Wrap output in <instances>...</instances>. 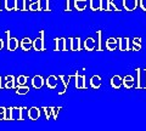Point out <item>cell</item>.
<instances>
[{
    "label": "cell",
    "mask_w": 146,
    "mask_h": 131,
    "mask_svg": "<svg viewBox=\"0 0 146 131\" xmlns=\"http://www.w3.org/2000/svg\"><path fill=\"white\" fill-rule=\"evenodd\" d=\"M5 109L6 108H0V120H3L5 117Z\"/></svg>",
    "instance_id": "obj_30"
},
{
    "label": "cell",
    "mask_w": 146,
    "mask_h": 131,
    "mask_svg": "<svg viewBox=\"0 0 146 131\" xmlns=\"http://www.w3.org/2000/svg\"><path fill=\"white\" fill-rule=\"evenodd\" d=\"M113 1H115V0H106V4H107V5H106V11L107 12H111V11L121 12L122 10H121L119 7H117V5Z\"/></svg>",
    "instance_id": "obj_14"
},
{
    "label": "cell",
    "mask_w": 146,
    "mask_h": 131,
    "mask_svg": "<svg viewBox=\"0 0 146 131\" xmlns=\"http://www.w3.org/2000/svg\"><path fill=\"white\" fill-rule=\"evenodd\" d=\"M43 11H45V12H51V9H50L49 0H45V7L43 9Z\"/></svg>",
    "instance_id": "obj_27"
},
{
    "label": "cell",
    "mask_w": 146,
    "mask_h": 131,
    "mask_svg": "<svg viewBox=\"0 0 146 131\" xmlns=\"http://www.w3.org/2000/svg\"><path fill=\"white\" fill-rule=\"evenodd\" d=\"M0 86H1V78H0Z\"/></svg>",
    "instance_id": "obj_34"
},
{
    "label": "cell",
    "mask_w": 146,
    "mask_h": 131,
    "mask_svg": "<svg viewBox=\"0 0 146 131\" xmlns=\"http://www.w3.org/2000/svg\"><path fill=\"white\" fill-rule=\"evenodd\" d=\"M27 92H28V88H21L17 91V93H27Z\"/></svg>",
    "instance_id": "obj_31"
},
{
    "label": "cell",
    "mask_w": 146,
    "mask_h": 131,
    "mask_svg": "<svg viewBox=\"0 0 146 131\" xmlns=\"http://www.w3.org/2000/svg\"><path fill=\"white\" fill-rule=\"evenodd\" d=\"M139 6L144 12H146V0H139Z\"/></svg>",
    "instance_id": "obj_26"
},
{
    "label": "cell",
    "mask_w": 146,
    "mask_h": 131,
    "mask_svg": "<svg viewBox=\"0 0 146 131\" xmlns=\"http://www.w3.org/2000/svg\"><path fill=\"white\" fill-rule=\"evenodd\" d=\"M138 70V78H139V88H146V68L145 69H136Z\"/></svg>",
    "instance_id": "obj_10"
},
{
    "label": "cell",
    "mask_w": 146,
    "mask_h": 131,
    "mask_svg": "<svg viewBox=\"0 0 146 131\" xmlns=\"http://www.w3.org/2000/svg\"><path fill=\"white\" fill-rule=\"evenodd\" d=\"M105 46H106L108 51H115L118 46V38H113V37L108 38L106 43H105Z\"/></svg>",
    "instance_id": "obj_9"
},
{
    "label": "cell",
    "mask_w": 146,
    "mask_h": 131,
    "mask_svg": "<svg viewBox=\"0 0 146 131\" xmlns=\"http://www.w3.org/2000/svg\"><path fill=\"white\" fill-rule=\"evenodd\" d=\"M44 37H45V30L42 29V30L39 32V37H36L33 40V49H34L35 51H45Z\"/></svg>",
    "instance_id": "obj_2"
},
{
    "label": "cell",
    "mask_w": 146,
    "mask_h": 131,
    "mask_svg": "<svg viewBox=\"0 0 146 131\" xmlns=\"http://www.w3.org/2000/svg\"><path fill=\"white\" fill-rule=\"evenodd\" d=\"M130 39L128 37H119L118 38V49L121 51H130Z\"/></svg>",
    "instance_id": "obj_5"
},
{
    "label": "cell",
    "mask_w": 146,
    "mask_h": 131,
    "mask_svg": "<svg viewBox=\"0 0 146 131\" xmlns=\"http://www.w3.org/2000/svg\"><path fill=\"white\" fill-rule=\"evenodd\" d=\"M46 83H48V86H49L50 89H54V88H56V76H55V75L49 76Z\"/></svg>",
    "instance_id": "obj_22"
},
{
    "label": "cell",
    "mask_w": 146,
    "mask_h": 131,
    "mask_svg": "<svg viewBox=\"0 0 146 131\" xmlns=\"http://www.w3.org/2000/svg\"><path fill=\"white\" fill-rule=\"evenodd\" d=\"M133 83H134V78L131 75H128L123 79V84H124L125 88H131L133 86Z\"/></svg>",
    "instance_id": "obj_19"
},
{
    "label": "cell",
    "mask_w": 146,
    "mask_h": 131,
    "mask_svg": "<svg viewBox=\"0 0 146 131\" xmlns=\"http://www.w3.org/2000/svg\"><path fill=\"white\" fill-rule=\"evenodd\" d=\"M122 83H123V80H122V78L119 75H115L113 78L111 79V85L113 88H116V89H118L122 85Z\"/></svg>",
    "instance_id": "obj_18"
},
{
    "label": "cell",
    "mask_w": 146,
    "mask_h": 131,
    "mask_svg": "<svg viewBox=\"0 0 146 131\" xmlns=\"http://www.w3.org/2000/svg\"><path fill=\"white\" fill-rule=\"evenodd\" d=\"M26 76H23V75H22V76H18V78H17V83L18 84H25V81H26Z\"/></svg>",
    "instance_id": "obj_29"
},
{
    "label": "cell",
    "mask_w": 146,
    "mask_h": 131,
    "mask_svg": "<svg viewBox=\"0 0 146 131\" xmlns=\"http://www.w3.org/2000/svg\"><path fill=\"white\" fill-rule=\"evenodd\" d=\"M6 34V49L7 51H15L18 49V46H20V40H18L17 38L15 37H11L10 35V29H7L5 32Z\"/></svg>",
    "instance_id": "obj_1"
},
{
    "label": "cell",
    "mask_w": 146,
    "mask_h": 131,
    "mask_svg": "<svg viewBox=\"0 0 146 131\" xmlns=\"http://www.w3.org/2000/svg\"><path fill=\"white\" fill-rule=\"evenodd\" d=\"M3 11V9H1V5H0V12H1Z\"/></svg>",
    "instance_id": "obj_33"
},
{
    "label": "cell",
    "mask_w": 146,
    "mask_h": 131,
    "mask_svg": "<svg viewBox=\"0 0 146 131\" xmlns=\"http://www.w3.org/2000/svg\"><path fill=\"white\" fill-rule=\"evenodd\" d=\"M70 50L71 51H80L82 50V40L80 37H71L70 39Z\"/></svg>",
    "instance_id": "obj_6"
},
{
    "label": "cell",
    "mask_w": 146,
    "mask_h": 131,
    "mask_svg": "<svg viewBox=\"0 0 146 131\" xmlns=\"http://www.w3.org/2000/svg\"><path fill=\"white\" fill-rule=\"evenodd\" d=\"M54 43H55V51H68L67 47V39L65 37L62 38H54Z\"/></svg>",
    "instance_id": "obj_3"
},
{
    "label": "cell",
    "mask_w": 146,
    "mask_h": 131,
    "mask_svg": "<svg viewBox=\"0 0 146 131\" xmlns=\"http://www.w3.org/2000/svg\"><path fill=\"white\" fill-rule=\"evenodd\" d=\"M131 50L133 51H140L141 50V37H135L133 40H131Z\"/></svg>",
    "instance_id": "obj_15"
},
{
    "label": "cell",
    "mask_w": 146,
    "mask_h": 131,
    "mask_svg": "<svg viewBox=\"0 0 146 131\" xmlns=\"http://www.w3.org/2000/svg\"><path fill=\"white\" fill-rule=\"evenodd\" d=\"M89 9L91 11H106V9L104 7V0H99L98 5L94 0H90V5H89Z\"/></svg>",
    "instance_id": "obj_12"
},
{
    "label": "cell",
    "mask_w": 146,
    "mask_h": 131,
    "mask_svg": "<svg viewBox=\"0 0 146 131\" xmlns=\"http://www.w3.org/2000/svg\"><path fill=\"white\" fill-rule=\"evenodd\" d=\"M90 85L93 88L95 89H98L100 85H101V78H100L99 75H94V76H91V79H90Z\"/></svg>",
    "instance_id": "obj_17"
},
{
    "label": "cell",
    "mask_w": 146,
    "mask_h": 131,
    "mask_svg": "<svg viewBox=\"0 0 146 131\" xmlns=\"http://www.w3.org/2000/svg\"><path fill=\"white\" fill-rule=\"evenodd\" d=\"M65 12H71V0H66V7Z\"/></svg>",
    "instance_id": "obj_28"
},
{
    "label": "cell",
    "mask_w": 146,
    "mask_h": 131,
    "mask_svg": "<svg viewBox=\"0 0 146 131\" xmlns=\"http://www.w3.org/2000/svg\"><path fill=\"white\" fill-rule=\"evenodd\" d=\"M98 34V51H102V30H96Z\"/></svg>",
    "instance_id": "obj_20"
},
{
    "label": "cell",
    "mask_w": 146,
    "mask_h": 131,
    "mask_svg": "<svg viewBox=\"0 0 146 131\" xmlns=\"http://www.w3.org/2000/svg\"><path fill=\"white\" fill-rule=\"evenodd\" d=\"M77 81H76V86L80 89V88H84L85 85H84V76H78V74H77Z\"/></svg>",
    "instance_id": "obj_23"
},
{
    "label": "cell",
    "mask_w": 146,
    "mask_h": 131,
    "mask_svg": "<svg viewBox=\"0 0 146 131\" xmlns=\"http://www.w3.org/2000/svg\"><path fill=\"white\" fill-rule=\"evenodd\" d=\"M28 10L29 11H43L42 0H29Z\"/></svg>",
    "instance_id": "obj_11"
},
{
    "label": "cell",
    "mask_w": 146,
    "mask_h": 131,
    "mask_svg": "<svg viewBox=\"0 0 146 131\" xmlns=\"http://www.w3.org/2000/svg\"><path fill=\"white\" fill-rule=\"evenodd\" d=\"M32 84H33V86L35 89H39V88H42L43 86V84H44V79H43V76H40V75H35L33 80H32Z\"/></svg>",
    "instance_id": "obj_16"
},
{
    "label": "cell",
    "mask_w": 146,
    "mask_h": 131,
    "mask_svg": "<svg viewBox=\"0 0 146 131\" xmlns=\"http://www.w3.org/2000/svg\"><path fill=\"white\" fill-rule=\"evenodd\" d=\"M20 46L23 51H29L31 49H33V40H32L29 37H25L21 39Z\"/></svg>",
    "instance_id": "obj_7"
},
{
    "label": "cell",
    "mask_w": 146,
    "mask_h": 131,
    "mask_svg": "<svg viewBox=\"0 0 146 131\" xmlns=\"http://www.w3.org/2000/svg\"><path fill=\"white\" fill-rule=\"evenodd\" d=\"M4 46H5V41H4L3 38L0 37V51H1L3 49H4Z\"/></svg>",
    "instance_id": "obj_32"
},
{
    "label": "cell",
    "mask_w": 146,
    "mask_h": 131,
    "mask_svg": "<svg viewBox=\"0 0 146 131\" xmlns=\"http://www.w3.org/2000/svg\"><path fill=\"white\" fill-rule=\"evenodd\" d=\"M122 6H123V10H125L127 12L135 11L139 6V0H123Z\"/></svg>",
    "instance_id": "obj_4"
},
{
    "label": "cell",
    "mask_w": 146,
    "mask_h": 131,
    "mask_svg": "<svg viewBox=\"0 0 146 131\" xmlns=\"http://www.w3.org/2000/svg\"><path fill=\"white\" fill-rule=\"evenodd\" d=\"M6 88H13V80L15 78L13 76H6Z\"/></svg>",
    "instance_id": "obj_24"
},
{
    "label": "cell",
    "mask_w": 146,
    "mask_h": 131,
    "mask_svg": "<svg viewBox=\"0 0 146 131\" xmlns=\"http://www.w3.org/2000/svg\"><path fill=\"white\" fill-rule=\"evenodd\" d=\"M83 47L85 51H93L95 47H96V40H95L94 38H86L84 40V44H83Z\"/></svg>",
    "instance_id": "obj_8"
},
{
    "label": "cell",
    "mask_w": 146,
    "mask_h": 131,
    "mask_svg": "<svg viewBox=\"0 0 146 131\" xmlns=\"http://www.w3.org/2000/svg\"><path fill=\"white\" fill-rule=\"evenodd\" d=\"M39 114H40V113H39L38 108H31V109H29V117H31L32 120H35L39 117Z\"/></svg>",
    "instance_id": "obj_21"
},
{
    "label": "cell",
    "mask_w": 146,
    "mask_h": 131,
    "mask_svg": "<svg viewBox=\"0 0 146 131\" xmlns=\"http://www.w3.org/2000/svg\"><path fill=\"white\" fill-rule=\"evenodd\" d=\"M21 11H29V10H28V1H27V0H22Z\"/></svg>",
    "instance_id": "obj_25"
},
{
    "label": "cell",
    "mask_w": 146,
    "mask_h": 131,
    "mask_svg": "<svg viewBox=\"0 0 146 131\" xmlns=\"http://www.w3.org/2000/svg\"><path fill=\"white\" fill-rule=\"evenodd\" d=\"M86 0H74L73 1V6H74V9L78 12H83L85 9H86Z\"/></svg>",
    "instance_id": "obj_13"
}]
</instances>
